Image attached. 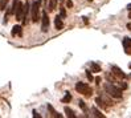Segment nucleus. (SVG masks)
Instances as JSON below:
<instances>
[{
	"label": "nucleus",
	"mask_w": 131,
	"mask_h": 118,
	"mask_svg": "<svg viewBox=\"0 0 131 118\" xmlns=\"http://www.w3.org/2000/svg\"><path fill=\"white\" fill-rule=\"evenodd\" d=\"M91 113H93V115H94V117H98V118H105V115H103L101 112H99V110H98L95 106H94L93 109H91Z\"/></svg>",
	"instance_id": "4468645a"
},
{
	"label": "nucleus",
	"mask_w": 131,
	"mask_h": 118,
	"mask_svg": "<svg viewBox=\"0 0 131 118\" xmlns=\"http://www.w3.org/2000/svg\"><path fill=\"white\" fill-rule=\"evenodd\" d=\"M40 5H41V2L40 0H36V2L32 3L30 5V19H32L33 23H37L38 19H40Z\"/></svg>",
	"instance_id": "f03ea898"
},
{
	"label": "nucleus",
	"mask_w": 131,
	"mask_h": 118,
	"mask_svg": "<svg viewBox=\"0 0 131 118\" xmlns=\"http://www.w3.org/2000/svg\"><path fill=\"white\" fill-rule=\"evenodd\" d=\"M66 7H68V8H72V7H73V2H72V0H68V2H66Z\"/></svg>",
	"instance_id": "4be33fe9"
},
{
	"label": "nucleus",
	"mask_w": 131,
	"mask_h": 118,
	"mask_svg": "<svg viewBox=\"0 0 131 118\" xmlns=\"http://www.w3.org/2000/svg\"><path fill=\"white\" fill-rule=\"evenodd\" d=\"M8 2L9 0H0V9H5V7H7V4H8Z\"/></svg>",
	"instance_id": "f3484780"
},
{
	"label": "nucleus",
	"mask_w": 131,
	"mask_h": 118,
	"mask_svg": "<svg viewBox=\"0 0 131 118\" xmlns=\"http://www.w3.org/2000/svg\"><path fill=\"white\" fill-rule=\"evenodd\" d=\"M65 113H66V115H68L69 118H75V113L73 112L70 107H65Z\"/></svg>",
	"instance_id": "2eb2a0df"
},
{
	"label": "nucleus",
	"mask_w": 131,
	"mask_h": 118,
	"mask_svg": "<svg viewBox=\"0 0 131 118\" xmlns=\"http://www.w3.org/2000/svg\"><path fill=\"white\" fill-rule=\"evenodd\" d=\"M70 101H72V94L70 93H66L65 97L62 98V102H64V104H68V102H70Z\"/></svg>",
	"instance_id": "dca6fc26"
},
{
	"label": "nucleus",
	"mask_w": 131,
	"mask_h": 118,
	"mask_svg": "<svg viewBox=\"0 0 131 118\" xmlns=\"http://www.w3.org/2000/svg\"><path fill=\"white\" fill-rule=\"evenodd\" d=\"M54 27H56V29H62V27H64V17L61 16V15H57V16L54 17Z\"/></svg>",
	"instance_id": "1a4fd4ad"
},
{
	"label": "nucleus",
	"mask_w": 131,
	"mask_h": 118,
	"mask_svg": "<svg viewBox=\"0 0 131 118\" xmlns=\"http://www.w3.org/2000/svg\"><path fill=\"white\" fill-rule=\"evenodd\" d=\"M90 68H91L90 72H94V73H99V72H101V66H99L98 64H95V62H90Z\"/></svg>",
	"instance_id": "9b49d317"
},
{
	"label": "nucleus",
	"mask_w": 131,
	"mask_h": 118,
	"mask_svg": "<svg viewBox=\"0 0 131 118\" xmlns=\"http://www.w3.org/2000/svg\"><path fill=\"white\" fill-rule=\"evenodd\" d=\"M75 90L78 92L80 94H83V96H86V97H90L91 93H93L91 88L88 84H85V82H77L75 84Z\"/></svg>",
	"instance_id": "7ed1b4c3"
},
{
	"label": "nucleus",
	"mask_w": 131,
	"mask_h": 118,
	"mask_svg": "<svg viewBox=\"0 0 131 118\" xmlns=\"http://www.w3.org/2000/svg\"><path fill=\"white\" fill-rule=\"evenodd\" d=\"M33 117H35V118H41V115L38 114V113L36 112V110H35V112H33Z\"/></svg>",
	"instance_id": "5701e85b"
},
{
	"label": "nucleus",
	"mask_w": 131,
	"mask_h": 118,
	"mask_svg": "<svg viewBox=\"0 0 131 118\" xmlns=\"http://www.w3.org/2000/svg\"><path fill=\"white\" fill-rule=\"evenodd\" d=\"M128 66H130V68H131V64H128Z\"/></svg>",
	"instance_id": "bb28decb"
},
{
	"label": "nucleus",
	"mask_w": 131,
	"mask_h": 118,
	"mask_svg": "<svg viewBox=\"0 0 131 118\" xmlns=\"http://www.w3.org/2000/svg\"><path fill=\"white\" fill-rule=\"evenodd\" d=\"M30 11V3L29 2H25L24 3V8H23V23H25L28 21V13Z\"/></svg>",
	"instance_id": "423d86ee"
},
{
	"label": "nucleus",
	"mask_w": 131,
	"mask_h": 118,
	"mask_svg": "<svg viewBox=\"0 0 131 118\" xmlns=\"http://www.w3.org/2000/svg\"><path fill=\"white\" fill-rule=\"evenodd\" d=\"M111 73H113L114 76L119 77V78H126V73L123 72V70H122L121 68L115 66V65H113V66H111Z\"/></svg>",
	"instance_id": "0eeeda50"
},
{
	"label": "nucleus",
	"mask_w": 131,
	"mask_h": 118,
	"mask_svg": "<svg viewBox=\"0 0 131 118\" xmlns=\"http://www.w3.org/2000/svg\"><path fill=\"white\" fill-rule=\"evenodd\" d=\"M48 110H49V112L52 113V115H53V117H54V115H56V113H57V112H56V110H54V109H53V106H52L50 104H48Z\"/></svg>",
	"instance_id": "a211bd4d"
},
{
	"label": "nucleus",
	"mask_w": 131,
	"mask_h": 118,
	"mask_svg": "<svg viewBox=\"0 0 131 118\" xmlns=\"http://www.w3.org/2000/svg\"><path fill=\"white\" fill-rule=\"evenodd\" d=\"M49 24H50V21H49V17H48V13L42 12V21H41V31L42 32H45V33L48 32L49 31Z\"/></svg>",
	"instance_id": "20e7f679"
},
{
	"label": "nucleus",
	"mask_w": 131,
	"mask_h": 118,
	"mask_svg": "<svg viewBox=\"0 0 131 118\" xmlns=\"http://www.w3.org/2000/svg\"><path fill=\"white\" fill-rule=\"evenodd\" d=\"M60 15H61V16H62V17H65V16H66V11L64 9V7H62V8H61V11H60Z\"/></svg>",
	"instance_id": "412c9836"
},
{
	"label": "nucleus",
	"mask_w": 131,
	"mask_h": 118,
	"mask_svg": "<svg viewBox=\"0 0 131 118\" xmlns=\"http://www.w3.org/2000/svg\"><path fill=\"white\" fill-rule=\"evenodd\" d=\"M12 35H13V36H21V35H23L21 25H15V27L12 28Z\"/></svg>",
	"instance_id": "9d476101"
},
{
	"label": "nucleus",
	"mask_w": 131,
	"mask_h": 118,
	"mask_svg": "<svg viewBox=\"0 0 131 118\" xmlns=\"http://www.w3.org/2000/svg\"><path fill=\"white\" fill-rule=\"evenodd\" d=\"M99 82H101V78L97 77V78H95V84H99Z\"/></svg>",
	"instance_id": "b1692460"
},
{
	"label": "nucleus",
	"mask_w": 131,
	"mask_h": 118,
	"mask_svg": "<svg viewBox=\"0 0 131 118\" xmlns=\"http://www.w3.org/2000/svg\"><path fill=\"white\" fill-rule=\"evenodd\" d=\"M57 7V0H49V4H48V11L52 12L53 9H56Z\"/></svg>",
	"instance_id": "f8f14e48"
},
{
	"label": "nucleus",
	"mask_w": 131,
	"mask_h": 118,
	"mask_svg": "<svg viewBox=\"0 0 131 118\" xmlns=\"http://www.w3.org/2000/svg\"><path fill=\"white\" fill-rule=\"evenodd\" d=\"M105 90H106V93L109 94L110 97H113V98H122V89L121 88H118L115 84H111V82H106L105 84Z\"/></svg>",
	"instance_id": "f257e3e1"
},
{
	"label": "nucleus",
	"mask_w": 131,
	"mask_h": 118,
	"mask_svg": "<svg viewBox=\"0 0 131 118\" xmlns=\"http://www.w3.org/2000/svg\"><path fill=\"white\" fill-rule=\"evenodd\" d=\"M122 45H123V49H125L126 54H130L131 56V38L130 37H125L122 40Z\"/></svg>",
	"instance_id": "39448f33"
},
{
	"label": "nucleus",
	"mask_w": 131,
	"mask_h": 118,
	"mask_svg": "<svg viewBox=\"0 0 131 118\" xmlns=\"http://www.w3.org/2000/svg\"><path fill=\"white\" fill-rule=\"evenodd\" d=\"M127 9H128V11H131V3H130V4L127 5Z\"/></svg>",
	"instance_id": "393cba45"
},
{
	"label": "nucleus",
	"mask_w": 131,
	"mask_h": 118,
	"mask_svg": "<svg viewBox=\"0 0 131 118\" xmlns=\"http://www.w3.org/2000/svg\"><path fill=\"white\" fill-rule=\"evenodd\" d=\"M95 104L99 106V107H102V109H106V102L101 98V97H97L95 98Z\"/></svg>",
	"instance_id": "ddd939ff"
},
{
	"label": "nucleus",
	"mask_w": 131,
	"mask_h": 118,
	"mask_svg": "<svg viewBox=\"0 0 131 118\" xmlns=\"http://www.w3.org/2000/svg\"><path fill=\"white\" fill-rule=\"evenodd\" d=\"M23 8H24V4L19 3L16 11H15V15H16V20H17V21H21V20H23Z\"/></svg>",
	"instance_id": "6e6552de"
},
{
	"label": "nucleus",
	"mask_w": 131,
	"mask_h": 118,
	"mask_svg": "<svg viewBox=\"0 0 131 118\" xmlns=\"http://www.w3.org/2000/svg\"><path fill=\"white\" fill-rule=\"evenodd\" d=\"M78 104H80V107H81V109L83 110V112H86V110H88V107H86V104H85L83 101H80Z\"/></svg>",
	"instance_id": "6ab92c4d"
},
{
	"label": "nucleus",
	"mask_w": 131,
	"mask_h": 118,
	"mask_svg": "<svg viewBox=\"0 0 131 118\" xmlns=\"http://www.w3.org/2000/svg\"><path fill=\"white\" fill-rule=\"evenodd\" d=\"M88 2H91V0H88Z\"/></svg>",
	"instance_id": "cd10ccee"
},
{
	"label": "nucleus",
	"mask_w": 131,
	"mask_h": 118,
	"mask_svg": "<svg viewBox=\"0 0 131 118\" xmlns=\"http://www.w3.org/2000/svg\"><path fill=\"white\" fill-rule=\"evenodd\" d=\"M86 76H88V80H89V81H93V76H91L90 70H86Z\"/></svg>",
	"instance_id": "aec40b11"
},
{
	"label": "nucleus",
	"mask_w": 131,
	"mask_h": 118,
	"mask_svg": "<svg viewBox=\"0 0 131 118\" xmlns=\"http://www.w3.org/2000/svg\"><path fill=\"white\" fill-rule=\"evenodd\" d=\"M127 28H128V31H131V24H130V23L127 24Z\"/></svg>",
	"instance_id": "a878e982"
}]
</instances>
